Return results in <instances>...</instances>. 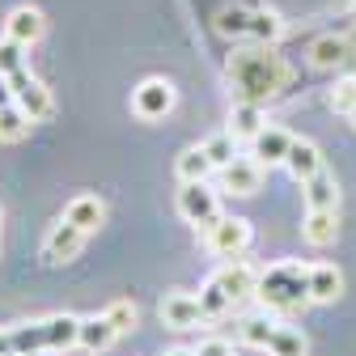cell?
I'll return each mask as SVG.
<instances>
[{
    "label": "cell",
    "instance_id": "cell-1",
    "mask_svg": "<svg viewBox=\"0 0 356 356\" xmlns=\"http://www.w3.org/2000/svg\"><path fill=\"white\" fill-rule=\"evenodd\" d=\"M225 76L234 85L238 102H272L276 94H284L289 81H293V68L284 64L280 51H272V42H250V47H238L229 51L225 60Z\"/></svg>",
    "mask_w": 356,
    "mask_h": 356
},
{
    "label": "cell",
    "instance_id": "cell-2",
    "mask_svg": "<svg viewBox=\"0 0 356 356\" xmlns=\"http://www.w3.org/2000/svg\"><path fill=\"white\" fill-rule=\"evenodd\" d=\"M212 30L234 42H276L284 34L280 13L272 9H246V5H220L212 17Z\"/></svg>",
    "mask_w": 356,
    "mask_h": 356
},
{
    "label": "cell",
    "instance_id": "cell-3",
    "mask_svg": "<svg viewBox=\"0 0 356 356\" xmlns=\"http://www.w3.org/2000/svg\"><path fill=\"white\" fill-rule=\"evenodd\" d=\"M254 297L263 301V309H297L301 301H309V267L272 263L267 272H259Z\"/></svg>",
    "mask_w": 356,
    "mask_h": 356
},
{
    "label": "cell",
    "instance_id": "cell-4",
    "mask_svg": "<svg viewBox=\"0 0 356 356\" xmlns=\"http://www.w3.org/2000/svg\"><path fill=\"white\" fill-rule=\"evenodd\" d=\"M204 242H208V250L216 259H238L242 250H250L254 229H250L246 216H216L212 225L204 229Z\"/></svg>",
    "mask_w": 356,
    "mask_h": 356
},
{
    "label": "cell",
    "instance_id": "cell-5",
    "mask_svg": "<svg viewBox=\"0 0 356 356\" xmlns=\"http://www.w3.org/2000/svg\"><path fill=\"white\" fill-rule=\"evenodd\" d=\"M174 102H178V89H174V81H165V76H145L136 89H131V115L145 119V123L165 119V115L174 111Z\"/></svg>",
    "mask_w": 356,
    "mask_h": 356
},
{
    "label": "cell",
    "instance_id": "cell-6",
    "mask_svg": "<svg viewBox=\"0 0 356 356\" xmlns=\"http://www.w3.org/2000/svg\"><path fill=\"white\" fill-rule=\"evenodd\" d=\"M9 81H13V98H17V106H22L34 123H42V119H51V115H56V98H51V89L42 85L30 68L13 72Z\"/></svg>",
    "mask_w": 356,
    "mask_h": 356
},
{
    "label": "cell",
    "instance_id": "cell-7",
    "mask_svg": "<svg viewBox=\"0 0 356 356\" xmlns=\"http://www.w3.org/2000/svg\"><path fill=\"white\" fill-rule=\"evenodd\" d=\"M178 216L191 220V225H200V229H208L212 220L220 216L216 191L208 183H183V191H178Z\"/></svg>",
    "mask_w": 356,
    "mask_h": 356
},
{
    "label": "cell",
    "instance_id": "cell-8",
    "mask_svg": "<svg viewBox=\"0 0 356 356\" xmlns=\"http://www.w3.org/2000/svg\"><path fill=\"white\" fill-rule=\"evenodd\" d=\"M356 60V42L348 34H323L309 42V64H314L318 72H331V68H343Z\"/></svg>",
    "mask_w": 356,
    "mask_h": 356
},
{
    "label": "cell",
    "instance_id": "cell-9",
    "mask_svg": "<svg viewBox=\"0 0 356 356\" xmlns=\"http://www.w3.org/2000/svg\"><path fill=\"white\" fill-rule=\"evenodd\" d=\"M157 314H161V323L174 327V331H191V327L204 323V305H200V297H191V293H165L161 305H157Z\"/></svg>",
    "mask_w": 356,
    "mask_h": 356
},
{
    "label": "cell",
    "instance_id": "cell-10",
    "mask_svg": "<svg viewBox=\"0 0 356 356\" xmlns=\"http://www.w3.org/2000/svg\"><path fill=\"white\" fill-rule=\"evenodd\" d=\"M216 174H220V191H229V195H254L263 187V165L254 157H234Z\"/></svg>",
    "mask_w": 356,
    "mask_h": 356
},
{
    "label": "cell",
    "instance_id": "cell-11",
    "mask_svg": "<svg viewBox=\"0 0 356 356\" xmlns=\"http://www.w3.org/2000/svg\"><path fill=\"white\" fill-rule=\"evenodd\" d=\"M85 238H89V234H81L76 225H68V220L60 216V225H51V234L42 238V259H47V263H68V259L81 254Z\"/></svg>",
    "mask_w": 356,
    "mask_h": 356
},
{
    "label": "cell",
    "instance_id": "cell-12",
    "mask_svg": "<svg viewBox=\"0 0 356 356\" xmlns=\"http://www.w3.org/2000/svg\"><path fill=\"white\" fill-rule=\"evenodd\" d=\"M289 149H293V136H289L284 127H263L259 136L250 140V157H254L263 170H272V165H284Z\"/></svg>",
    "mask_w": 356,
    "mask_h": 356
},
{
    "label": "cell",
    "instance_id": "cell-13",
    "mask_svg": "<svg viewBox=\"0 0 356 356\" xmlns=\"http://www.w3.org/2000/svg\"><path fill=\"white\" fill-rule=\"evenodd\" d=\"M64 220H68V225H76L81 234H98L102 220H106V204L98 195H76V200L64 204Z\"/></svg>",
    "mask_w": 356,
    "mask_h": 356
},
{
    "label": "cell",
    "instance_id": "cell-14",
    "mask_svg": "<svg viewBox=\"0 0 356 356\" xmlns=\"http://www.w3.org/2000/svg\"><path fill=\"white\" fill-rule=\"evenodd\" d=\"M301 195H305V212H327V208H339V183L335 174L318 170L314 178L301 183Z\"/></svg>",
    "mask_w": 356,
    "mask_h": 356
},
{
    "label": "cell",
    "instance_id": "cell-15",
    "mask_svg": "<svg viewBox=\"0 0 356 356\" xmlns=\"http://www.w3.org/2000/svg\"><path fill=\"white\" fill-rule=\"evenodd\" d=\"M216 280H220V289H225L229 297H234V305L242 301V297H254V284H259V272L250 263H242V259H229L225 267L216 272Z\"/></svg>",
    "mask_w": 356,
    "mask_h": 356
},
{
    "label": "cell",
    "instance_id": "cell-16",
    "mask_svg": "<svg viewBox=\"0 0 356 356\" xmlns=\"http://www.w3.org/2000/svg\"><path fill=\"white\" fill-rule=\"evenodd\" d=\"M42 30H47V22H42V13H38L34 5H17V9L5 17V34L17 38V42H26V47L42 38Z\"/></svg>",
    "mask_w": 356,
    "mask_h": 356
},
{
    "label": "cell",
    "instance_id": "cell-17",
    "mask_svg": "<svg viewBox=\"0 0 356 356\" xmlns=\"http://www.w3.org/2000/svg\"><path fill=\"white\" fill-rule=\"evenodd\" d=\"M284 170L297 178V183L314 178V174L323 170V153H318V145H314V140H297V136H293V149H289V157H284Z\"/></svg>",
    "mask_w": 356,
    "mask_h": 356
},
{
    "label": "cell",
    "instance_id": "cell-18",
    "mask_svg": "<svg viewBox=\"0 0 356 356\" xmlns=\"http://www.w3.org/2000/svg\"><path fill=\"white\" fill-rule=\"evenodd\" d=\"M301 238H305L309 246H331V242L339 238V208H327V212H305Z\"/></svg>",
    "mask_w": 356,
    "mask_h": 356
},
{
    "label": "cell",
    "instance_id": "cell-19",
    "mask_svg": "<svg viewBox=\"0 0 356 356\" xmlns=\"http://www.w3.org/2000/svg\"><path fill=\"white\" fill-rule=\"evenodd\" d=\"M339 293H343V272H339V267H331V263H314V267H309V301L327 305Z\"/></svg>",
    "mask_w": 356,
    "mask_h": 356
},
{
    "label": "cell",
    "instance_id": "cell-20",
    "mask_svg": "<svg viewBox=\"0 0 356 356\" xmlns=\"http://www.w3.org/2000/svg\"><path fill=\"white\" fill-rule=\"evenodd\" d=\"M178 183H208V174L216 170L212 165V157L204 153V145H191V149H183L178 153Z\"/></svg>",
    "mask_w": 356,
    "mask_h": 356
},
{
    "label": "cell",
    "instance_id": "cell-21",
    "mask_svg": "<svg viewBox=\"0 0 356 356\" xmlns=\"http://www.w3.org/2000/svg\"><path fill=\"white\" fill-rule=\"evenodd\" d=\"M9 339H13V356L47 352V318H42V323H17V327H9Z\"/></svg>",
    "mask_w": 356,
    "mask_h": 356
},
{
    "label": "cell",
    "instance_id": "cell-22",
    "mask_svg": "<svg viewBox=\"0 0 356 356\" xmlns=\"http://www.w3.org/2000/svg\"><path fill=\"white\" fill-rule=\"evenodd\" d=\"M81 323L76 314H51L47 318V352H64L72 343H81Z\"/></svg>",
    "mask_w": 356,
    "mask_h": 356
},
{
    "label": "cell",
    "instance_id": "cell-23",
    "mask_svg": "<svg viewBox=\"0 0 356 356\" xmlns=\"http://www.w3.org/2000/svg\"><path fill=\"white\" fill-rule=\"evenodd\" d=\"M263 127H267V119H263V106H259V102H238V106H234L229 131H234L238 140H254Z\"/></svg>",
    "mask_w": 356,
    "mask_h": 356
},
{
    "label": "cell",
    "instance_id": "cell-24",
    "mask_svg": "<svg viewBox=\"0 0 356 356\" xmlns=\"http://www.w3.org/2000/svg\"><path fill=\"white\" fill-rule=\"evenodd\" d=\"M115 339H119V327H115L106 314L85 318V323H81V348H89V352H106Z\"/></svg>",
    "mask_w": 356,
    "mask_h": 356
},
{
    "label": "cell",
    "instance_id": "cell-25",
    "mask_svg": "<svg viewBox=\"0 0 356 356\" xmlns=\"http://www.w3.org/2000/svg\"><path fill=\"white\" fill-rule=\"evenodd\" d=\"M276 327H280V323L267 314V309H263V314H246V318H242V327H238V339H242V343H250V348H263V352H267V343H272Z\"/></svg>",
    "mask_w": 356,
    "mask_h": 356
},
{
    "label": "cell",
    "instance_id": "cell-26",
    "mask_svg": "<svg viewBox=\"0 0 356 356\" xmlns=\"http://www.w3.org/2000/svg\"><path fill=\"white\" fill-rule=\"evenodd\" d=\"M267 352H272V356H309V339H305L301 327H284L280 323L272 343H267Z\"/></svg>",
    "mask_w": 356,
    "mask_h": 356
},
{
    "label": "cell",
    "instance_id": "cell-27",
    "mask_svg": "<svg viewBox=\"0 0 356 356\" xmlns=\"http://www.w3.org/2000/svg\"><path fill=\"white\" fill-rule=\"evenodd\" d=\"M30 115L17 106V102H9V106H0V140L5 145H17V140H26V131H30Z\"/></svg>",
    "mask_w": 356,
    "mask_h": 356
},
{
    "label": "cell",
    "instance_id": "cell-28",
    "mask_svg": "<svg viewBox=\"0 0 356 356\" xmlns=\"http://www.w3.org/2000/svg\"><path fill=\"white\" fill-rule=\"evenodd\" d=\"M200 305H204V318H225L229 309H234V297L220 289V280L212 276V280L200 289Z\"/></svg>",
    "mask_w": 356,
    "mask_h": 356
},
{
    "label": "cell",
    "instance_id": "cell-29",
    "mask_svg": "<svg viewBox=\"0 0 356 356\" xmlns=\"http://www.w3.org/2000/svg\"><path fill=\"white\" fill-rule=\"evenodd\" d=\"M204 153L212 157V165H216V170H225V165L238 157V136H234V131H216V136H208V140H204Z\"/></svg>",
    "mask_w": 356,
    "mask_h": 356
},
{
    "label": "cell",
    "instance_id": "cell-30",
    "mask_svg": "<svg viewBox=\"0 0 356 356\" xmlns=\"http://www.w3.org/2000/svg\"><path fill=\"white\" fill-rule=\"evenodd\" d=\"M26 42H17V38H0V76H13V72H22L26 68Z\"/></svg>",
    "mask_w": 356,
    "mask_h": 356
},
{
    "label": "cell",
    "instance_id": "cell-31",
    "mask_svg": "<svg viewBox=\"0 0 356 356\" xmlns=\"http://www.w3.org/2000/svg\"><path fill=\"white\" fill-rule=\"evenodd\" d=\"M327 102H331V111L352 115V111H356V76H339V81H335V89L327 94Z\"/></svg>",
    "mask_w": 356,
    "mask_h": 356
},
{
    "label": "cell",
    "instance_id": "cell-32",
    "mask_svg": "<svg viewBox=\"0 0 356 356\" xmlns=\"http://www.w3.org/2000/svg\"><path fill=\"white\" fill-rule=\"evenodd\" d=\"M106 318L119 327V335H127L131 327H136V305H131V301H115V305L106 309Z\"/></svg>",
    "mask_w": 356,
    "mask_h": 356
},
{
    "label": "cell",
    "instance_id": "cell-33",
    "mask_svg": "<svg viewBox=\"0 0 356 356\" xmlns=\"http://www.w3.org/2000/svg\"><path fill=\"white\" fill-rule=\"evenodd\" d=\"M195 356H234V343L229 339H204L195 348Z\"/></svg>",
    "mask_w": 356,
    "mask_h": 356
},
{
    "label": "cell",
    "instance_id": "cell-34",
    "mask_svg": "<svg viewBox=\"0 0 356 356\" xmlns=\"http://www.w3.org/2000/svg\"><path fill=\"white\" fill-rule=\"evenodd\" d=\"M9 102H17V98H13V81L0 76V106H9Z\"/></svg>",
    "mask_w": 356,
    "mask_h": 356
},
{
    "label": "cell",
    "instance_id": "cell-35",
    "mask_svg": "<svg viewBox=\"0 0 356 356\" xmlns=\"http://www.w3.org/2000/svg\"><path fill=\"white\" fill-rule=\"evenodd\" d=\"M0 356H13V339H9V331H0Z\"/></svg>",
    "mask_w": 356,
    "mask_h": 356
},
{
    "label": "cell",
    "instance_id": "cell-36",
    "mask_svg": "<svg viewBox=\"0 0 356 356\" xmlns=\"http://www.w3.org/2000/svg\"><path fill=\"white\" fill-rule=\"evenodd\" d=\"M165 356H195V352H187V348H174V352H165Z\"/></svg>",
    "mask_w": 356,
    "mask_h": 356
},
{
    "label": "cell",
    "instance_id": "cell-37",
    "mask_svg": "<svg viewBox=\"0 0 356 356\" xmlns=\"http://www.w3.org/2000/svg\"><path fill=\"white\" fill-rule=\"evenodd\" d=\"M348 119H352V127H356V111H352V115H348Z\"/></svg>",
    "mask_w": 356,
    "mask_h": 356
},
{
    "label": "cell",
    "instance_id": "cell-38",
    "mask_svg": "<svg viewBox=\"0 0 356 356\" xmlns=\"http://www.w3.org/2000/svg\"><path fill=\"white\" fill-rule=\"evenodd\" d=\"M352 13H356V9H352Z\"/></svg>",
    "mask_w": 356,
    "mask_h": 356
}]
</instances>
